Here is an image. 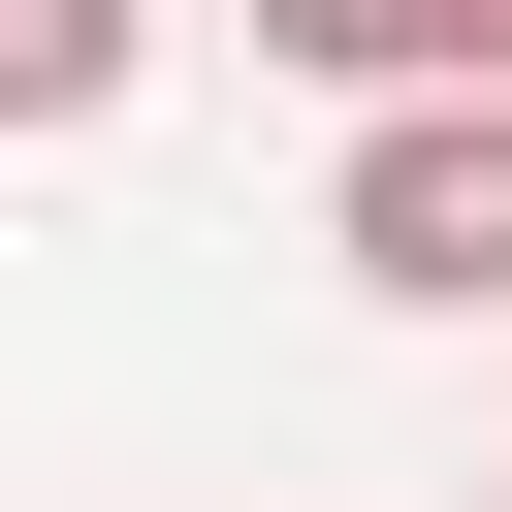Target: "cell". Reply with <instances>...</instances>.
Here are the masks:
<instances>
[{
  "label": "cell",
  "instance_id": "cell-3",
  "mask_svg": "<svg viewBox=\"0 0 512 512\" xmlns=\"http://www.w3.org/2000/svg\"><path fill=\"white\" fill-rule=\"evenodd\" d=\"M256 64H288V96H480L448 0H256Z\"/></svg>",
  "mask_w": 512,
  "mask_h": 512
},
{
  "label": "cell",
  "instance_id": "cell-1",
  "mask_svg": "<svg viewBox=\"0 0 512 512\" xmlns=\"http://www.w3.org/2000/svg\"><path fill=\"white\" fill-rule=\"evenodd\" d=\"M320 256H352L384 320H512V96H352Z\"/></svg>",
  "mask_w": 512,
  "mask_h": 512
},
{
  "label": "cell",
  "instance_id": "cell-2",
  "mask_svg": "<svg viewBox=\"0 0 512 512\" xmlns=\"http://www.w3.org/2000/svg\"><path fill=\"white\" fill-rule=\"evenodd\" d=\"M128 64H160V0H0V160L128 128Z\"/></svg>",
  "mask_w": 512,
  "mask_h": 512
},
{
  "label": "cell",
  "instance_id": "cell-4",
  "mask_svg": "<svg viewBox=\"0 0 512 512\" xmlns=\"http://www.w3.org/2000/svg\"><path fill=\"white\" fill-rule=\"evenodd\" d=\"M448 32H480V96H512V0H448Z\"/></svg>",
  "mask_w": 512,
  "mask_h": 512
},
{
  "label": "cell",
  "instance_id": "cell-5",
  "mask_svg": "<svg viewBox=\"0 0 512 512\" xmlns=\"http://www.w3.org/2000/svg\"><path fill=\"white\" fill-rule=\"evenodd\" d=\"M480 512H512V480H480Z\"/></svg>",
  "mask_w": 512,
  "mask_h": 512
}]
</instances>
